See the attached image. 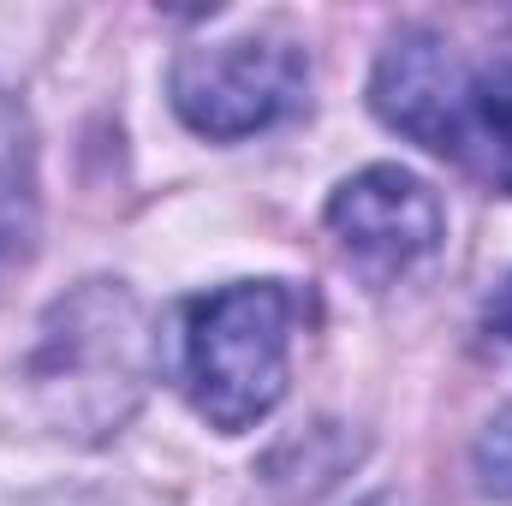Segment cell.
Wrapping results in <instances>:
<instances>
[{
  "mask_svg": "<svg viewBox=\"0 0 512 506\" xmlns=\"http://www.w3.org/2000/svg\"><path fill=\"white\" fill-rule=\"evenodd\" d=\"M292 298L274 280H239L185 304L179 387L215 429H251L286 393Z\"/></svg>",
  "mask_w": 512,
  "mask_h": 506,
  "instance_id": "obj_1",
  "label": "cell"
},
{
  "mask_svg": "<svg viewBox=\"0 0 512 506\" xmlns=\"http://www.w3.org/2000/svg\"><path fill=\"white\" fill-rule=\"evenodd\" d=\"M304 96V54L292 42L233 36L209 48H185L173 66V108L203 137H251L274 126Z\"/></svg>",
  "mask_w": 512,
  "mask_h": 506,
  "instance_id": "obj_2",
  "label": "cell"
},
{
  "mask_svg": "<svg viewBox=\"0 0 512 506\" xmlns=\"http://www.w3.org/2000/svg\"><path fill=\"white\" fill-rule=\"evenodd\" d=\"M328 233L370 280H393L441 245V203L405 167H364L328 197Z\"/></svg>",
  "mask_w": 512,
  "mask_h": 506,
  "instance_id": "obj_3",
  "label": "cell"
},
{
  "mask_svg": "<svg viewBox=\"0 0 512 506\" xmlns=\"http://www.w3.org/2000/svg\"><path fill=\"white\" fill-rule=\"evenodd\" d=\"M370 102L393 131H405L411 143L435 149V155H465V102H471V72L459 66V54L429 36V30H405L393 36V48L376 66Z\"/></svg>",
  "mask_w": 512,
  "mask_h": 506,
  "instance_id": "obj_4",
  "label": "cell"
},
{
  "mask_svg": "<svg viewBox=\"0 0 512 506\" xmlns=\"http://www.w3.org/2000/svg\"><path fill=\"white\" fill-rule=\"evenodd\" d=\"M477 161L495 185L512 191V60L471 72V102H465V155Z\"/></svg>",
  "mask_w": 512,
  "mask_h": 506,
  "instance_id": "obj_5",
  "label": "cell"
},
{
  "mask_svg": "<svg viewBox=\"0 0 512 506\" xmlns=\"http://www.w3.org/2000/svg\"><path fill=\"white\" fill-rule=\"evenodd\" d=\"M24 155L12 149V137H0V262L24 251V233H30V191H24Z\"/></svg>",
  "mask_w": 512,
  "mask_h": 506,
  "instance_id": "obj_6",
  "label": "cell"
},
{
  "mask_svg": "<svg viewBox=\"0 0 512 506\" xmlns=\"http://www.w3.org/2000/svg\"><path fill=\"white\" fill-rule=\"evenodd\" d=\"M477 477L489 495L512 501V405L477 435Z\"/></svg>",
  "mask_w": 512,
  "mask_h": 506,
  "instance_id": "obj_7",
  "label": "cell"
},
{
  "mask_svg": "<svg viewBox=\"0 0 512 506\" xmlns=\"http://www.w3.org/2000/svg\"><path fill=\"white\" fill-rule=\"evenodd\" d=\"M489 334H495V346L512 352V274H507V286L489 298Z\"/></svg>",
  "mask_w": 512,
  "mask_h": 506,
  "instance_id": "obj_8",
  "label": "cell"
},
{
  "mask_svg": "<svg viewBox=\"0 0 512 506\" xmlns=\"http://www.w3.org/2000/svg\"><path fill=\"white\" fill-rule=\"evenodd\" d=\"M364 506H405L399 495H376V501H364Z\"/></svg>",
  "mask_w": 512,
  "mask_h": 506,
  "instance_id": "obj_9",
  "label": "cell"
}]
</instances>
